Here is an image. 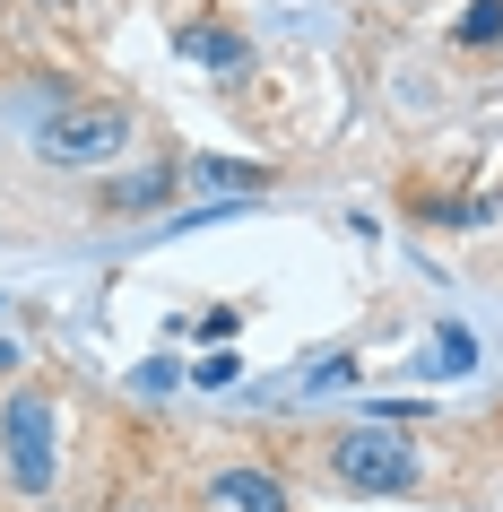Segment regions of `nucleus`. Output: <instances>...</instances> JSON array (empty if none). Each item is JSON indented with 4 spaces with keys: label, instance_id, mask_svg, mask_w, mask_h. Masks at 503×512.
Segmentation results:
<instances>
[{
    "label": "nucleus",
    "instance_id": "f257e3e1",
    "mask_svg": "<svg viewBox=\"0 0 503 512\" xmlns=\"http://www.w3.org/2000/svg\"><path fill=\"white\" fill-rule=\"evenodd\" d=\"M330 478L347 486V495H408V486L425 478L417 443L399 434V417H382V426H347L339 443H330Z\"/></svg>",
    "mask_w": 503,
    "mask_h": 512
},
{
    "label": "nucleus",
    "instance_id": "f03ea898",
    "mask_svg": "<svg viewBox=\"0 0 503 512\" xmlns=\"http://www.w3.org/2000/svg\"><path fill=\"white\" fill-rule=\"evenodd\" d=\"M131 131H139L131 105H61L53 122H44V157L96 174V165H113L122 148H131Z\"/></svg>",
    "mask_w": 503,
    "mask_h": 512
},
{
    "label": "nucleus",
    "instance_id": "7ed1b4c3",
    "mask_svg": "<svg viewBox=\"0 0 503 512\" xmlns=\"http://www.w3.org/2000/svg\"><path fill=\"white\" fill-rule=\"evenodd\" d=\"M0 452H9V486L18 495H53V400H18L0 408Z\"/></svg>",
    "mask_w": 503,
    "mask_h": 512
},
{
    "label": "nucleus",
    "instance_id": "20e7f679",
    "mask_svg": "<svg viewBox=\"0 0 503 512\" xmlns=\"http://www.w3.org/2000/svg\"><path fill=\"white\" fill-rule=\"evenodd\" d=\"M174 53L200 61V70H217V79H243V70H252V44H243L235 27H217V18H183V27H174Z\"/></svg>",
    "mask_w": 503,
    "mask_h": 512
},
{
    "label": "nucleus",
    "instance_id": "39448f33",
    "mask_svg": "<svg viewBox=\"0 0 503 512\" xmlns=\"http://www.w3.org/2000/svg\"><path fill=\"white\" fill-rule=\"evenodd\" d=\"M226 512H287V486L269 478V469H217V486H209Z\"/></svg>",
    "mask_w": 503,
    "mask_h": 512
},
{
    "label": "nucleus",
    "instance_id": "423d86ee",
    "mask_svg": "<svg viewBox=\"0 0 503 512\" xmlns=\"http://www.w3.org/2000/svg\"><path fill=\"white\" fill-rule=\"evenodd\" d=\"M339 382H356V356H347V348H330V356L313 365V374L278 382V400H321V391H339Z\"/></svg>",
    "mask_w": 503,
    "mask_h": 512
},
{
    "label": "nucleus",
    "instance_id": "0eeeda50",
    "mask_svg": "<svg viewBox=\"0 0 503 512\" xmlns=\"http://www.w3.org/2000/svg\"><path fill=\"white\" fill-rule=\"evenodd\" d=\"M469 356H477V339L460 322H443V330H434V348H425V374H469Z\"/></svg>",
    "mask_w": 503,
    "mask_h": 512
},
{
    "label": "nucleus",
    "instance_id": "6e6552de",
    "mask_svg": "<svg viewBox=\"0 0 503 512\" xmlns=\"http://www.w3.org/2000/svg\"><path fill=\"white\" fill-rule=\"evenodd\" d=\"M165 191H174V174H165V165H157V174H122V183H113L105 200H113V209H157Z\"/></svg>",
    "mask_w": 503,
    "mask_h": 512
},
{
    "label": "nucleus",
    "instance_id": "1a4fd4ad",
    "mask_svg": "<svg viewBox=\"0 0 503 512\" xmlns=\"http://www.w3.org/2000/svg\"><path fill=\"white\" fill-rule=\"evenodd\" d=\"M460 44H469V53H486V44H503V0H469V18H460Z\"/></svg>",
    "mask_w": 503,
    "mask_h": 512
},
{
    "label": "nucleus",
    "instance_id": "9d476101",
    "mask_svg": "<svg viewBox=\"0 0 503 512\" xmlns=\"http://www.w3.org/2000/svg\"><path fill=\"white\" fill-rule=\"evenodd\" d=\"M235 374H243V365H235V348H217V356H200V365H191V382H200V391H226Z\"/></svg>",
    "mask_w": 503,
    "mask_h": 512
},
{
    "label": "nucleus",
    "instance_id": "9b49d317",
    "mask_svg": "<svg viewBox=\"0 0 503 512\" xmlns=\"http://www.w3.org/2000/svg\"><path fill=\"white\" fill-rule=\"evenodd\" d=\"M174 382H183V365H174V356H148V365H139V391H174Z\"/></svg>",
    "mask_w": 503,
    "mask_h": 512
}]
</instances>
